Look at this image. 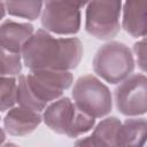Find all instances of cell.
Segmentation results:
<instances>
[{
	"mask_svg": "<svg viewBox=\"0 0 147 147\" xmlns=\"http://www.w3.org/2000/svg\"><path fill=\"white\" fill-rule=\"evenodd\" d=\"M72 82L74 76L68 70H30L17 79L16 102L21 107L41 113L48 103L61 98Z\"/></svg>",
	"mask_w": 147,
	"mask_h": 147,
	"instance_id": "cell-2",
	"label": "cell"
},
{
	"mask_svg": "<svg viewBox=\"0 0 147 147\" xmlns=\"http://www.w3.org/2000/svg\"><path fill=\"white\" fill-rule=\"evenodd\" d=\"M34 29L30 23H20L11 20L0 24V45L5 48L21 53L24 44L33 34Z\"/></svg>",
	"mask_w": 147,
	"mask_h": 147,
	"instance_id": "cell-11",
	"label": "cell"
},
{
	"mask_svg": "<svg viewBox=\"0 0 147 147\" xmlns=\"http://www.w3.org/2000/svg\"><path fill=\"white\" fill-rule=\"evenodd\" d=\"M121 123L115 116L106 117L95 126L90 137L77 140L75 144L79 146H117Z\"/></svg>",
	"mask_w": 147,
	"mask_h": 147,
	"instance_id": "cell-12",
	"label": "cell"
},
{
	"mask_svg": "<svg viewBox=\"0 0 147 147\" xmlns=\"http://www.w3.org/2000/svg\"><path fill=\"white\" fill-rule=\"evenodd\" d=\"M65 1H68V2L72 3L74 6L78 7L79 9H82L83 7H85V6L88 3V1H90V0H65Z\"/></svg>",
	"mask_w": 147,
	"mask_h": 147,
	"instance_id": "cell-18",
	"label": "cell"
},
{
	"mask_svg": "<svg viewBox=\"0 0 147 147\" xmlns=\"http://www.w3.org/2000/svg\"><path fill=\"white\" fill-rule=\"evenodd\" d=\"M44 30L59 36H74L80 29V9L65 0H45L41 10Z\"/></svg>",
	"mask_w": 147,
	"mask_h": 147,
	"instance_id": "cell-7",
	"label": "cell"
},
{
	"mask_svg": "<svg viewBox=\"0 0 147 147\" xmlns=\"http://www.w3.org/2000/svg\"><path fill=\"white\" fill-rule=\"evenodd\" d=\"M16 96L17 79L14 76H0V113L14 107Z\"/></svg>",
	"mask_w": 147,
	"mask_h": 147,
	"instance_id": "cell-15",
	"label": "cell"
},
{
	"mask_svg": "<svg viewBox=\"0 0 147 147\" xmlns=\"http://www.w3.org/2000/svg\"><path fill=\"white\" fill-rule=\"evenodd\" d=\"M44 0H6V11L10 16L25 18L28 21L37 20L42 10Z\"/></svg>",
	"mask_w": 147,
	"mask_h": 147,
	"instance_id": "cell-14",
	"label": "cell"
},
{
	"mask_svg": "<svg viewBox=\"0 0 147 147\" xmlns=\"http://www.w3.org/2000/svg\"><path fill=\"white\" fill-rule=\"evenodd\" d=\"M42 121V115L24 107H11L3 118L5 130L13 137H24L33 132Z\"/></svg>",
	"mask_w": 147,
	"mask_h": 147,
	"instance_id": "cell-9",
	"label": "cell"
},
{
	"mask_svg": "<svg viewBox=\"0 0 147 147\" xmlns=\"http://www.w3.org/2000/svg\"><path fill=\"white\" fill-rule=\"evenodd\" d=\"M0 1H2V0H0Z\"/></svg>",
	"mask_w": 147,
	"mask_h": 147,
	"instance_id": "cell-21",
	"label": "cell"
},
{
	"mask_svg": "<svg viewBox=\"0 0 147 147\" xmlns=\"http://www.w3.org/2000/svg\"><path fill=\"white\" fill-rule=\"evenodd\" d=\"M22 61L30 70H72L78 67L84 48L76 37H55L40 29L33 32L22 48Z\"/></svg>",
	"mask_w": 147,
	"mask_h": 147,
	"instance_id": "cell-1",
	"label": "cell"
},
{
	"mask_svg": "<svg viewBox=\"0 0 147 147\" xmlns=\"http://www.w3.org/2000/svg\"><path fill=\"white\" fill-rule=\"evenodd\" d=\"M132 51L123 42L108 41L102 45L93 59V70L98 77L110 84H118L133 72Z\"/></svg>",
	"mask_w": 147,
	"mask_h": 147,
	"instance_id": "cell-4",
	"label": "cell"
},
{
	"mask_svg": "<svg viewBox=\"0 0 147 147\" xmlns=\"http://www.w3.org/2000/svg\"><path fill=\"white\" fill-rule=\"evenodd\" d=\"M122 0H90L85 14L86 32L99 40H109L121 30Z\"/></svg>",
	"mask_w": 147,
	"mask_h": 147,
	"instance_id": "cell-6",
	"label": "cell"
},
{
	"mask_svg": "<svg viewBox=\"0 0 147 147\" xmlns=\"http://www.w3.org/2000/svg\"><path fill=\"white\" fill-rule=\"evenodd\" d=\"M42 121L55 133L77 138L94 127L95 118L79 109L69 98H59L42 110Z\"/></svg>",
	"mask_w": 147,
	"mask_h": 147,
	"instance_id": "cell-3",
	"label": "cell"
},
{
	"mask_svg": "<svg viewBox=\"0 0 147 147\" xmlns=\"http://www.w3.org/2000/svg\"><path fill=\"white\" fill-rule=\"evenodd\" d=\"M146 140V118L132 117L121 123L117 146H142Z\"/></svg>",
	"mask_w": 147,
	"mask_h": 147,
	"instance_id": "cell-13",
	"label": "cell"
},
{
	"mask_svg": "<svg viewBox=\"0 0 147 147\" xmlns=\"http://www.w3.org/2000/svg\"><path fill=\"white\" fill-rule=\"evenodd\" d=\"M71 95L76 106L94 118L105 117L113 109V96L108 86L93 75L79 77L74 84Z\"/></svg>",
	"mask_w": 147,
	"mask_h": 147,
	"instance_id": "cell-5",
	"label": "cell"
},
{
	"mask_svg": "<svg viewBox=\"0 0 147 147\" xmlns=\"http://www.w3.org/2000/svg\"><path fill=\"white\" fill-rule=\"evenodd\" d=\"M5 15H6V7H5V3L0 1V21L5 17Z\"/></svg>",
	"mask_w": 147,
	"mask_h": 147,
	"instance_id": "cell-19",
	"label": "cell"
},
{
	"mask_svg": "<svg viewBox=\"0 0 147 147\" xmlns=\"http://www.w3.org/2000/svg\"><path fill=\"white\" fill-rule=\"evenodd\" d=\"M133 53L137 57V63H138L139 68L145 74V71H146V39H145V37H141V39L134 44Z\"/></svg>",
	"mask_w": 147,
	"mask_h": 147,
	"instance_id": "cell-17",
	"label": "cell"
},
{
	"mask_svg": "<svg viewBox=\"0 0 147 147\" xmlns=\"http://www.w3.org/2000/svg\"><path fill=\"white\" fill-rule=\"evenodd\" d=\"M22 54L0 45V76H18L22 71Z\"/></svg>",
	"mask_w": 147,
	"mask_h": 147,
	"instance_id": "cell-16",
	"label": "cell"
},
{
	"mask_svg": "<svg viewBox=\"0 0 147 147\" xmlns=\"http://www.w3.org/2000/svg\"><path fill=\"white\" fill-rule=\"evenodd\" d=\"M146 1L147 0H125L124 2L122 28L133 38L146 36Z\"/></svg>",
	"mask_w": 147,
	"mask_h": 147,
	"instance_id": "cell-10",
	"label": "cell"
},
{
	"mask_svg": "<svg viewBox=\"0 0 147 147\" xmlns=\"http://www.w3.org/2000/svg\"><path fill=\"white\" fill-rule=\"evenodd\" d=\"M5 139H6V134H5V131H3V130L0 127V145H2V144H3Z\"/></svg>",
	"mask_w": 147,
	"mask_h": 147,
	"instance_id": "cell-20",
	"label": "cell"
},
{
	"mask_svg": "<svg viewBox=\"0 0 147 147\" xmlns=\"http://www.w3.org/2000/svg\"><path fill=\"white\" fill-rule=\"evenodd\" d=\"M114 101L122 115H145L147 110V78L145 74H131L119 82L114 92Z\"/></svg>",
	"mask_w": 147,
	"mask_h": 147,
	"instance_id": "cell-8",
	"label": "cell"
}]
</instances>
